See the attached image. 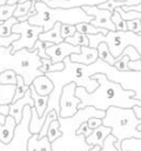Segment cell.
<instances>
[{
  "label": "cell",
  "mask_w": 141,
  "mask_h": 151,
  "mask_svg": "<svg viewBox=\"0 0 141 151\" xmlns=\"http://www.w3.org/2000/svg\"><path fill=\"white\" fill-rule=\"evenodd\" d=\"M90 78L98 81V87L87 92L82 86H75V96L80 99L78 109H82L87 105L94 106L98 110H107L109 106L118 107H132L133 105H141L140 99H134V91L123 90L120 84L110 81L103 73L92 74Z\"/></svg>",
  "instance_id": "obj_1"
},
{
  "label": "cell",
  "mask_w": 141,
  "mask_h": 151,
  "mask_svg": "<svg viewBox=\"0 0 141 151\" xmlns=\"http://www.w3.org/2000/svg\"><path fill=\"white\" fill-rule=\"evenodd\" d=\"M105 111L98 110L94 106H85L78 109V111L70 117H59V129L61 136L51 143L53 151H88L93 146L86 143V137L82 133L76 134V130L81 123L86 122L90 117L103 118Z\"/></svg>",
  "instance_id": "obj_2"
},
{
  "label": "cell",
  "mask_w": 141,
  "mask_h": 151,
  "mask_svg": "<svg viewBox=\"0 0 141 151\" xmlns=\"http://www.w3.org/2000/svg\"><path fill=\"white\" fill-rule=\"evenodd\" d=\"M40 65L41 58L36 54V51L20 48L11 53V45L8 47L0 46V72L13 70L18 76L22 77L25 84L28 86L35 77L43 74L39 70Z\"/></svg>",
  "instance_id": "obj_3"
},
{
  "label": "cell",
  "mask_w": 141,
  "mask_h": 151,
  "mask_svg": "<svg viewBox=\"0 0 141 151\" xmlns=\"http://www.w3.org/2000/svg\"><path fill=\"white\" fill-rule=\"evenodd\" d=\"M36 14L27 19L32 25L41 26L43 31H48L54 26L55 22L76 25L79 22H89L93 17L88 15L81 7L59 8L49 7L42 1H35Z\"/></svg>",
  "instance_id": "obj_4"
},
{
  "label": "cell",
  "mask_w": 141,
  "mask_h": 151,
  "mask_svg": "<svg viewBox=\"0 0 141 151\" xmlns=\"http://www.w3.org/2000/svg\"><path fill=\"white\" fill-rule=\"evenodd\" d=\"M101 120L102 125L110 127V134L119 142L129 137L141 138V132L136 130V125L141 123V119L135 117L132 107L109 106L105 110V116Z\"/></svg>",
  "instance_id": "obj_5"
},
{
  "label": "cell",
  "mask_w": 141,
  "mask_h": 151,
  "mask_svg": "<svg viewBox=\"0 0 141 151\" xmlns=\"http://www.w3.org/2000/svg\"><path fill=\"white\" fill-rule=\"evenodd\" d=\"M87 38L88 46L93 48H96L100 42H105L114 58H118L128 45L134 46L136 51L141 53V34H136L130 31H108L106 34H87Z\"/></svg>",
  "instance_id": "obj_6"
},
{
  "label": "cell",
  "mask_w": 141,
  "mask_h": 151,
  "mask_svg": "<svg viewBox=\"0 0 141 151\" xmlns=\"http://www.w3.org/2000/svg\"><path fill=\"white\" fill-rule=\"evenodd\" d=\"M31 119V106L26 105L22 110L21 120L16 124L13 137L9 143L5 144L0 142V151H27V140L31 137V131L28 129Z\"/></svg>",
  "instance_id": "obj_7"
},
{
  "label": "cell",
  "mask_w": 141,
  "mask_h": 151,
  "mask_svg": "<svg viewBox=\"0 0 141 151\" xmlns=\"http://www.w3.org/2000/svg\"><path fill=\"white\" fill-rule=\"evenodd\" d=\"M43 32L41 26L32 25L27 20L16 22L12 26V33H18L19 38L11 44V53L20 50L27 48L28 51H33L34 42L38 40V35Z\"/></svg>",
  "instance_id": "obj_8"
},
{
  "label": "cell",
  "mask_w": 141,
  "mask_h": 151,
  "mask_svg": "<svg viewBox=\"0 0 141 151\" xmlns=\"http://www.w3.org/2000/svg\"><path fill=\"white\" fill-rule=\"evenodd\" d=\"M78 104H80V99L75 96V84L69 83L66 84L61 88L60 98H59V117H70L78 111Z\"/></svg>",
  "instance_id": "obj_9"
},
{
  "label": "cell",
  "mask_w": 141,
  "mask_h": 151,
  "mask_svg": "<svg viewBox=\"0 0 141 151\" xmlns=\"http://www.w3.org/2000/svg\"><path fill=\"white\" fill-rule=\"evenodd\" d=\"M81 8L88 15L93 17V19L89 21L90 25L95 27H100V28H106L108 31H115V26L110 20L112 12L99 8L98 6H82Z\"/></svg>",
  "instance_id": "obj_10"
},
{
  "label": "cell",
  "mask_w": 141,
  "mask_h": 151,
  "mask_svg": "<svg viewBox=\"0 0 141 151\" xmlns=\"http://www.w3.org/2000/svg\"><path fill=\"white\" fill-rule=\"evenodd\" d=\"M45 52L49 57L52 63H59L62 61L66 57L70 55L72 53H79L80 46H74L63 40L59 44H53L49 47H46Z\"/></svg>",
  "instance_id": "obj_11"
},
{
  "label": "cell",
  "mask_w": 141,
  "mask_h": 151,
  "mask_svg": "<svg viewBox=\"0 0 141 151\" xmlns=\"http://www.w3.org/2000/svg\"><path fill=\"white\" fill-rule=\"evenodd\" d=\"M26 105H29L31 107L34 106V101L31 97V91L29 87L26 90V92L24 93V96L19 99H16L15 101H12L11 104H8V114L12 116L15 119V123L18 124L21 120L22 117V110Z\"/></svg>",
  "instance_id": "obj_12"
},
{
  "label": "cell",
  "mask_w": 141,
  "mask_h": 151,
  "mask_svg": "<svg viewBox=\"0 0 141 151\" xmlns=\"http://www.w3.org/2000/svg\"><path fill=\"white\" fill-rule=\"evenodd\" d=\"M49 7L59 8H70V7H82V6H96L107 0H41Z\"/></svg>",
  "instance_id": "obj_13"
},
{
  "label": "cell",
  "mask_w": 141,
  "mask_h": 151,
  "mask_svg": "<svg viewBox=\"0 0 141 151\" xmlns=\"http://www.w3.org/2000/svg\"><path fill=\"white\" fill-rule=\"evenodd\" d=\"M69 59L75 63H81L85 65H89L98 59V50L89 46H80L79 53H72Z\"/></svg>",
  "instance_id": "obj_14"
},
{
  "label": "cell",
  "mask_w": 141,
  "mask_h": 151,
  "mask_svg": "<svg viewBox=\"0 0 141 151\" xmlns=\"http://www.w3.org/2000/svg\"><path fill=\"white\" fill-rule=\"evenodd\" d=\"M108 134H110V127L105 126V125L101 124L100 126L93 129L92 130V133L88 137H86V143L89 144V145H92V146L98 145V146L102 147L103 140H105V138Z\"/></svg>",
  "instance_id": "obj_15"
},
{
  "label": "cell",
  "mask_w": 141,
  "mask_h": 151,
  "mask_svg": "<svg viewBox=\"0 0 141 151\" xmlns=\"http://www.w3.org/2000/svg\"><path fill=\"white\" fill-rule=\"evenodd\" d=\"M27 151H53L47 137L38 138V133H32L27 140Z\"/></svg>",
  "instance_id": "obj_16"
},
{
  "label": "cell",
  "mask_w": 141,
  "mask_h": 151,
  "mask_svg": "<svg viewBox=\"0 0 141 151\" xmlns=\"http://www.w3.org/2000/svg\"><path fill=\"white\" fill-rule=\"evenodd\" d=\"M32 85H33L35 92L40 96H48L53 90V83L45 73L35 77L32 81Z\"/></svg>",
  "instance_id": "obj_17"
},
{
  "label": "cell",
  "mask_w": 141,
  "mask_h": 151,
  "mask_svg": "<svg viewBox=\"0 0 141 151\" xmlns=\"http://www.w3.org/2000/svg\"><path fill=\"white\" fill-rule=\"evenodd\" d=\"M15 126H16L15 119L12 116L6 114L4 124H0V142H2L5 144L9 143V140L13 137V132H14Z\"/></svg>",
  "instance_id": "obj_18"
},
{
  "label": "cell",
  "mask_w": 141,
  "mask_h": 151,
  "mask_svg": "<svg viewBox=\"0 0 141 151\" xmlns=\"http://www.w3.org/2000/svg\"><path fill=\"white\" fill-rule=\"evenodd\" d=\"M60 26H61V22H55L52 28H49L48 31L41 32L38 35V39L41 41H49L52 44H59L63 41V38L61 37V33H60Z\"/></svg>",
  "instance_id": "obj_19"
},
{
  "label": "cell",
  "mask_w": 141,
  "mask_h": 151,
  "mask_svg": "<svg viewBox=\"0 0 141 151\" xmlns=\"http://www.w3.org/2000/svg\"><path fill=\"white\" fill-rule=\"evenodd\" d=\"M29 91H31V97L34 101V109L36 111V114L38 117H41L46 106H47V100H48V96H40L35 92L33 85L31 84L29 85Z\"/></svg>",
  "instance_id": "obj_20"
},
{
  "label": "cell",
  "mask_w": 141,
  "mask_h": 151,
  "mask_svg": "<svg viewBox=\"0 0 141 151\" xmlns=\"http://www.w3.org/2000/svg\"><path fill=\"white\" fill-rule=\"evenodd\" d=\"M121 151H141V138L129 137L120 140Z\"/></svg>",
  "instance_id": "obj_21"
},
{
  "label": "cell",
  "mask_w": 141,
  "mask_h": 151,
  "mask_svg": "<svg viewBox=\"0 0 141 151\" xmlns=\"http://www.w3.org/2000/svg\"><path fill=\"white\" fill-rule=\"evenodd\" d=\"M15 85H4L0 84V105L11 104L14 96Z\"/></svg>",
  "instance_id": "obj_22"
},
{
  "label": "cell",
  "mask_w": 141,
  "mask_h": 151,
  "mask_svg": "<svg viewBox=\"0 0 141 151\" xmlns=\"http://www.w3.org/2000/svg\"><path fill=\"white\" fill-rule=\"evenodd\" d=\"M75 29L80 33H83V34H96V33L106 34L108 32V29L95 27V26L90 25L89 22H79V24L75 25Z\"/></svg>",
  "instance_id": "obj_23"
},
{
  "label": "cell",
  "mask_w": 141,
  "mask_h": 151,
  "mask_svg": "<svg viewBox=\"0 0 141 151\" xmlns=\"http://www.w3.org/2000/svg\"><path fill=\"white\" fill-rule=\"evenodd\" d=\"M63 61H59V63H52L51 59H46L42 58L41 59V65L39 66V70L42 73H47V72H56V71H61L63 68Z\"/></svg>",
  "instance_id": "obj_24"
},
{
  "label": "cell",
  "mask_w": 141,
  "mask_h": 151,
  "mask_svg": "<svg viewBox=\"0 0 141 151\" xmlns=\"http://www.w3.org/2000/svg\"><path fill=\"white\" fill-rule=\"evenodd\" d=\"M96 50H98V58H100L101 60L108 63L109 65H113V64H114L115 58L112 55V53H110L109 50H108V46H107L105 42H100V44L96 46Z\"/></svg>",
  "instance_id": "obj_25"
},
{
  "label": "cell",
  "mask_w": 141,
  "mask_h": 151,
  "mask_svg": "<svg viewBox=\"0 0 141 151\" xmlns=\"http://www.w3.org/2000/svg\"><path fill=\"white\" fill-rule=\"evenodd\" d=\"M65 41L74 45V46H88V38H87V34H83V33H80L78 31L74 32L73 35L70 37H67L63 39Z\"/></svg>",
  "instance_id": "obj_26"
},
{
  "label": "cell",
  "mask_w": 141,
  "mask_h": 151,
  "mask_svg": "<svg viewBox=\"0 0 141 151\" xmlns=\"http://www.w3.org/2000/svg\"><path fill=\"white\" fill-rule=\"evenodd\" d=\"M60 136H61V131H60V129H59V122H58V119H54V120H52V122L49 123V125H48V127H47L46 137H47V139L52 143V142H54L56 138H59Z\"/></svg>",
  "instance_id": "obj_27"
},
{
  "label": "cell",
  "mask_w": 141,
  "mask_h": 151,
  "mask_svg": "<svg viewBox=\"0 0 141 151\" xmlns=\"http://www.w3.org/2000/svg\"><path fill=\"white\" fill-rule=\"evenodd\" d=\"M0 84L16 85V73L13 70H5L0 72Z\"/></svg>",
  "instance_id": "obj_28"
},
{
  "label": "cell",
  "mask_w": 141,
  "mask_h": 151,
  "mask_svg": "<svg viewBox=\"0 0 141 151\" xmlns=\"http://www.w3.org/2000/svg\"><path fill=\"white\" fill-rule=\"evenodd\" d=\"M16 22H18V19L13 15L11 18H8L7 20L2 21L0 24V35L1 37H8L9 34H12V26Z\"/></svg>",
  "instance_id": "obj_29"
},
{
  "label": "cell",
  "mask_w": 141,
  "mask_h": 151,
  "mask_svg": "<svg viewBox=\"0 0 141 151\" xmlns=\"http://www.w3.org/2000/svg\"><path fill=\"white\" fill-rule=\"evenodd\" d=\"M110 20H112V22L114 24V26H115V31H127V24H126V20H123L121 17H120V14H119V12L118 11H113V13H112V15H110Z\"/></svg>",
  "instance_id": "obj_30"
},
{
  "label": "cell",
  "mask_w": 141,
  "mask_h": 151,
  "mask_svg": "<svg viewBox=\"0 0 141 151\" xmlns=\"http://www.w3.org/2000/svg\"><path fill=\"white\" fill-rule=\"evenodd\" d=\"M16 4H5L0 6V21H5L13 15Z\"/></svg>",
  "instance_id": "obj_31"
},
{
  "label": "cell",
  "mask_w": 141,
  "mask_h": 151,
  "mask_svg": "<svg viewBox=\"0 0 141 151\" xmlns=\"http://www.w3.org/2000/svg\"><path fill=\"white\" fill-rule=\"evenodd\" d=\"M31 4L32 1H24V2H16V6H15V9L13 12V17L15 18H19V17H22L25 15L29 7H31Z\"/></svg>",
  "instance_id": "obj_32"
},
{
  "label": "cell",
  "mask_w": 141,
  "mask_h": 151,
  "mask_svg": "<svg viewBox=\"0 0 141 151\" xmlns=\"http://www.w3.org/2000/svg\"><path fill=\"white\" fill-rule=\"evenodd\" d=\"M114 9L118 11L120 17L126 21L127 20H132V19H141V12H136V11H127V12H125L121 7H115Z\"/></svg>",
  "instance_id": "obj_33"
},
{
  "label": "cell",
  "mask_w": 141,
  "mask_h": 151,
  "mask_svg": "<svg viewBox=\"0 0 141 151\" xmlns=\"http://www.w3.org/2000/svg\"><path fill=\"white\" fill-rule=\"evenodd\" d=\"M127 31H130L136 34H141V19H132L127 20Z\"/></svg>",
  "instance_id": "obj_34"
},
{
  "label": "cell",
  "mask_w": 141,
  "mask_h": 151,
  "mask_svg": "<svg viewBox=\"0 0 141 151\" xmlns=\"http://www.w3.org/2000/svg\"><path fill=\"white\" fill-rule=\"evenodd\" d=\"M114 140H116V138H115L113 134H108V136L105 138L103 145H102V147L99 149V151H116V149H115L114 145H113Z\"/></svg>",
  "instance_id": "obj_35"
},
{
  "label": "cell",
  "mask_w": 141,
  "mask_h": 151,
  "mask_svg": "<svg viewBox=\"0 0 141 151\" xmlns=\"http://www.w3.org/2000/svg\"><path fill=\"white\" fill-rule=\"evenodd\" d=\"M75 25H70V24H61L60 26V33H61V37L65 39L67 37H70L74 34L75 32Z\"/></svg>",
  "instance_id": "obj_36"
},
{
  "label": "cell",
  "mask_w": 141,
  "mask_h": 151,
  "mask_svg": "<svg viewBox=\"0 0 141 151\" xmlns=\"http://www.w3.org/2000/svg\"><path fill=\"white\" fill-rule=\"evenodd\" d=\"M2 21H0V24H1ZM19 38V34L18 33H12V34H9L8 37H1L0 35V46H4V47H8L14 40H16Z\"/></svg>",
  "instance_id": "obj_37"
},
{
  "label": "cell",
  "mask_w": 141,
  "mask_h": 151,
  "mask_svg": "<svg viewBox=\"0 0 141 151\" xmlns=\"http://www.w3.org/2000/svg\"><path fill=\"white\" fill-rule=\"evenodd\" d=\"M102 118H98V117H90V118H88L87 120H86V123H87V125H88V127L89 129H95V127H98V126H100L101 124H102V120H101Z\"/></svg>",
  "instance_id": "obj_38"
},
{
  "label": "cell",
  "mask_w": 141,
  "mask_h": 151,
  "mask_svg": "<svg viewBox=\"0 0 141 151\" xmlns=\"http://www.w3.org/2000/svg\"><path fill=\"white\" fill-rule=\"evenodd\" d=\"M79 133H82L85 137H88V136L92 133V129H89L88 125H87V123L83 122V123L80 124V126H79L78 130H76V134H79Z\"/></svg>",
  "instance_id": "obj_39"
},
{
  "label": "cell",
  "mask_w": 141,
  "mask_h": 151,
  "mask_svg": "<svg viewBox=\"0 0 141 151\" xmlns=\"http://www.w3.org/2000/svg\"><path fill=\"white\" fill-rule=\"evenodd\" d=\"M128 70H130V71H141V59L129 60L128 61Z\"/></svg>",
  "instance_id": "obj_40"
},
{
  "label": "cell",
  "mask_w": 141,
  "mask_h": 151,
  "mask_svg": "<svg viewBox=\"0 0 141 151\" xmlns=\"http://www.w3.org/2000/svg\"><path fill=\"white\" fill-rule=\"evenodd\" d=\"M132 110H133L135 117L137 119H141V105H133L132 106Z\"/></svg>",
  "instance_id": "obj_41"
},
{
  "label": "cell",
  "mask_w": 141,
  "mask_h": 151,
  "mask_svg": "<svg viewBox=\"0 0 141 151\" xmlns=\"http://www.w3.org/2000/svg\"><path fill=\"white\" fill-rule=\"evenodd\" d=\"M4 122H5V116L0 114V124H4Z\"/></svg>",
  "instance_id": "obj_42"
},
{
  "label": "cell",
  "mask_w": 141,
  "mask_h": 151,
  "mask_svg": "<svg viewBox=\"0 0 141 151\" xmlns=\"http://www.w3.org/2000/svg\"><path fill=\"white\" fill-rule=\"evenodd\" d=\"M18 1H19V0H8L7 4H16Z\"/></svg>",
  "instance_id": "obj_43"
},
{
  "label": "cell",
  "mask_w": 141,
  "mask_h": 151,
  "mask_svg": "<svg viewBox=\"0 0 141 151\" xmlns=\"http://www.w3.org/2000/svg\"><path fill=\"white\" fill-rule=\"evenodd\" d=\"M7 1H8V0H0V6H2V5H5V4H7Z\"/></svg>",
  "instance_id": "obj_44"
},
{
  "label": "cell",
  "mask_w": 141,
  "mask_h": 151,
  "mask_svg": "<svg viewBox=\"0 0 141 151\" xmlns=\"http://www.w3.org/2000/svg\"><path fill=\"white\" fill-rule=\"evenodd\" d=\"M24 1H41V0H19L18 2H24Z\"/></svg>",
  "instance_id": "obj_45"
}]
</instances>
